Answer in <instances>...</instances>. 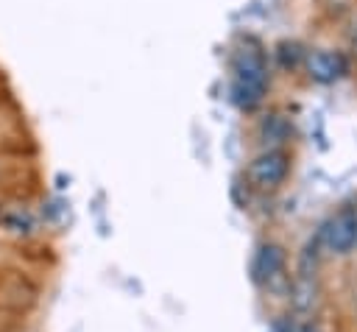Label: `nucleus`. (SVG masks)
Returning <instances> with one entry per match:
<instances>
[{
  "instance_id": "obj_1",
  "label": "nucleus",
  "mask_w": 357,
  "mask_h": 332,
  "mask_svg": "<svg viewBox=\"0 0 357 332\" xmlns=\"http://www.w3.org/2000/svg\"><path fill=\"white\" fill-rule=\"evenodd\" d=\"M271 70L259 45H243L231 56V100L240 112H257L268 95Z\"/></svg>"
},
{
  "instance_id": "obj_2",
  "label": "nucleus",
  "mask_w": 357,
  "mask_h": 332,
  "mask_svg": "<svg viewBox=\"0 0 357 332\" xmlns=\"http://www.w3.org/2000/svg\"><path fill=\"white\" fill-rule=\"evenodd\" d=\"M324 254L349 257L357 248V204H343L315 232Z\"/></svg>"
},
{
  "instance_id": "obj_3",
  "label": "nucleus",
  "mask_w": 357,
  "mask_h": 332,
  "mask_svg": "<svg viewBox=\"0 0 357 332\" xmlns=\"http://www.w3.org/2000/svg\"><path fill=\"white\" fill-rule=\"evenodd\" d=\"M290 167H293V156L287 148H268L259 151L245 165V181L259 193H276L287 181Z\"/></svg>"
},
{
  "instance_id": "obj_4",
  "label": "nucleus",
  "mask_w": 357,
  "mask_h": 332,
  "mask_svg": "<svg viewBox=\"0 0 357 332\" xmlns=\"http://www.w3.org/2000/svg\"><path fill=\"white\" fill-rule=\"evenodd\" d=\"M284 271H287L284 248L279 243H273V240L259 243L254 257H251V279H254V285H259V287H273L276 282L290 285Z\"/></svg>"
},
{
  "instance_id": "obj_5",
  "label": "nucleus",
  "mask_w": 357,
  "mask_h": 332,
  "mask_svg": "<svg viewBox=\"0 0 357 332\" xmlns=\"http://www.w3.org/2000/svg\"><path fill=\"white\" fill-rule=\"evenodd\" d=\"M304 73H307L310 81L329 86V84H337V81L349 73V59H346V53H340V50H326V47L307 50Z\"/></svg>"
},
{
  "instance_id": "obj_6",
  "label": "nucleus",
  "mask_w": 357,
  "mask_h": 332,
  "mask_svg": "<svg viewBox=\"0 0 357 332\" xmlns=\"http://www.w3.org/2000/svg\"><path fill=\"white\" fill-rule=\"evenodd\" d=\"M254 134H257L262 151L287 148L293 142V137H296V126H293L290 114H284V112H265V114H259Z\"/></svg>"
},
{
  "instance_id": "obj_7",
  "label": "nucleus",
  "mask_w": 357,
  "mask_h": 332,
  "mask_svg": "<svg viewBox=\"0 0 357 332\" xmlns=\"http://www.w3.org/2000/svg\"><path fill=\"white\" fill-rule=\"evenodd\" d=\"M0 229L11 237H31L36 234L39 223L36 215L25 206H0Z\"/></svg>"
},
{
  "instance_id": "obj_8",
  "label": "nucleus",
  "mask_w": 357,
  "mask_h": 332,
  "mask_svg": "<svg viewBox=\"0 0 357 332\" xmlns=\"http://www.w3.org/2000/svg\"><path fill=\"white\" fill-rule=\"evenodd\" d=\"M287 296H290V304H293L296 315L307 318L318 304V282H315V276H296L290 282Z\"/></svg>"
},
{
  "instance_id": "obj_9",
  "label": "nucleus",
  "mask_w": 357,
  "mask_h": 332,
  "mask_svg": "<svg viewBox=\"0 0 357 332\" xmlns=\"http://www.w3.org/2000/svg\"><path fill=\"white\" fill-rule=\"evenodd\" d=\"M273 59H276L279 70H284V73H296V70H304L307 50H304L296 39H282V42L273 47Z\"/></svg>"
},
{
  "instance_id": "obj_10",
  "label": "nucleus",
  "mask_w": 357,
  "mask_h": 332,
  "mask_svg": "<svg viewBox=\"0 0 357 332\" xmlns=\"http://www.w3.org/2000/svg\"><path fill=\"white\" fill-rule=\"evenodd\" d=\"M351 50H354V53H357V31H354V33H351Z\"/></svg>"
}]
</instances>
